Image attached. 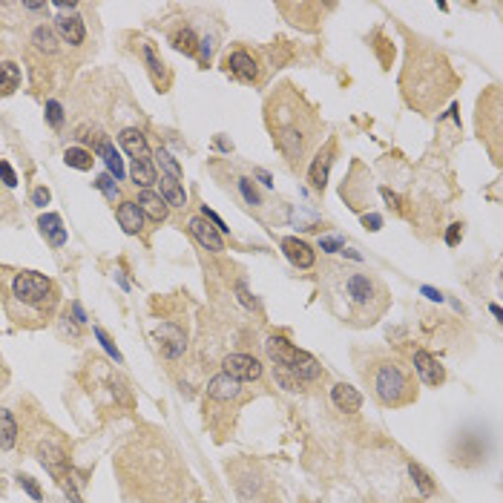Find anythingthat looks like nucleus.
I'll list each match as a JSON object with an SVG mask.
<instances>
[{
	"label": "nucleus",
	"instance_id": "c03bdc74",
	"mask_svg": "<svg viewBox=\"0 0 503 503\" xmlns=\"http://www.w3.org/2000/svg\"><path fill=\"white\" fill-rule=\"evenodd\" d=\"M32 202H35L38 207H46V204H50V190H46V187H38L35 193H32Z\"/></svg>",
	"mask_w": 503,
	"mask_h": 503
},
{
	"label": "nucleus",
	"instance_id": "c9c22d12",
	"mask_svg": "<svg viewBox=\"0 0 503 503\" xmlns=\"http://www.w3.org/2000/svg\"><path fill=\"white\" fill-rule=\"evenodd\" d=\"M17 483H20V489H27V492H29L32 500H43V492H40V486L35 483V477H29V474H17Z\"/></svg>",
	"mask_w": 503,
	"mask_h": 503
},
{
	"label": "nucleus",
	"instance_id": "ddd939ff",
	"mask_svg": "<svg viewBox=\"0 0 503 503\" xmlns=\"http://www.w3.org/2000/svg\"><path fill=\"white\" fill-rule=\"evenodd\" d=\"M414 371L420 374V380L426 382V386L431 389H437L446 382V368L440 366V359L437 356H431L428 351H414Z\"/></svg>",
	"mask_w": 503,
	"mask_h": 503
},
{
	"label": "nucleus",
	"instance_id": "49530a36",
	"mask_svg": "<svg viewBox=\"0 0 503 503\" xmlns=\"http://www.w3.org/2000/svg\"><path fill=\"white\" fill-rule=\"evenodd\" d=\"M363 222H366V227H368V230H380V225H382L380 216H366Z\"/></svg>",
	"mask_w": 503,
	"mask_h": 503
},
{
	"label": "nucleus",
	"instance_id": "c85d7f7f",
	"mask_svg": "<svg viewBox=\"0 0 503 503\" xmlns=\"http://www.w3.org/2000/svg\"><path fill=\"white\" fill-rule=\"evenodd\" d=\"M156 167H161V176H164V179H173V181H181V179H184L181 164L170 156V150H164V147L156 150Z\"/></svg>",
	"mask_w": 503,
	"mask_h": 503
},
{
	"label": "nucleus",
	"instance_id": "f3484780",
	"mask_svg": "<svg viewBox=\"0 0 503 503\" xmlns=\"http://www.w3.org/2000/svg\"><path fill=\"white\" fill-rule=\"evenodd\" d=\"M285 371H291L299 382H305V380H320V377H322V366H320L308 351H296V356L291 359V366H287Z\"/></svg>",
	"mask_w": 503,
	"mask_h": 503
},
{
	"label": "nucleus",
	"instance_id": "b1692460",
	"mask_svg": "<svg viewBox=\"0 0 503 503\" xmlns=\"http://www.w3.org/2000/svg\"><path fill=\"white\" fill-rule=\"evenodd\" d=\"M118 141H121V147H124L133 158H150L147 138H144V133H141V130H124L121 135H118Z\"/></svg>",
	"mask_w": 503,
	"mask_h": 503
},
{
	"label": "nucleus",
	"instance_id": "0eeeda50",
	"mask_svg": "<svg viewBox=\"0 0 503 503\" xmlns=\"http://www.w3.org/2000/svg\"><path fill=\"white\" fill-rule=\"evenodd\" d=\"M12 296L27 308H38V310L46 308L50 310L55 302V285H52V279H46L35 271H20L12 279Z\"/></svg>",
	"mask_w": 503,
	"mask_h": 503
},
{
	"label": "nucleus",
	"instance_id": "423d86ee",
	"mask_svg": "<svg viewBox=\"0 0 503 503\" xmlns=\"http://www.w3.org/2000/svg\"><path fill=\"white\" fill-rule=\"evenodd\" d=\"M227 474L233 477V486H236V495L242 503H273V483L271 477L262 472L259 463L253 460H233L227 463Z\"/></svg>",
	"mask_w": 503,
	"mask_h": 503
},
{
	"label": "nucleus",
	"instance_id": "bb28decb",
	"mask_svg": "<svg viewBox=\"0 0 503 503\" xmlns=\"http://www.w3.org/2000/svg\"><path fill=\"white\" fill-rule=\"evenodd\" d=\"M40 230H43V236H50V242H52V248H61L63 242H66V230L61 227V216H55V213H50V216H40Z\"/></svg>",
	"mask_w": 503,
	"mask_h": 503
},
{
	"label": "nucleus",
	"instance_id": "9d476101",
	"mask_svg": "<svg viewBox=\"0 0 503 503\" xmlns=\"http://www.w3.org/2000/svg\"><path fill=\"white\" fill-rule=\"evenodd\" d=\"M35 454H38V460L58 477V481H61V477H66V474H63V466H66V449H63L58 440H52V437L38 440Z\"/></svg>",
	"mask_w": 503,
	"mask_h": 503
},
{
	"label": "nucleus",
	"instance_id": "4468645a",
	"mask_svg": "<svg viewBox=\"0 0 503 503\" xmlns=\"http://www.w3.org/2000/svg\"><path fill=\"white\" fill-rule=\"evenodd\" d=\"M225 69L230 72V75H236L239 81H248V84L259 81V63H256V58H253L250 52H245V50L230 52V55L225 58Z\"/></svg>",
	"mask_w": 503,
	"mask_h": 503
},
{
	"label": "nucleus",
	"instance_id": "f8f14e48",
	"mask_svg": "<svg viewBox=\"0 0 503 503\" xmlns=\"http://www.w3.org/2000/svg\"><path fill=\"white\" fill-rule=\"evenodd\" d=\"M156 340H158V348L167 359H179L187 348V340H184V331L173 322H164L158 331H156Z\"/></svg>",
	"mask_w": 503,
	"mask_h": 503
},
{
	"label": "nucleus",
	"instance_id": "412c9836",
	"mask_svg": "<svg viewBox=\"0 0 503 503\" xmlns=\"http://www.w3.org/2000/svg\"><path fill=\"white\" fill-rule=\"evenodd\" d=\"M58 32H61V38L66 40V43H72V46H78V43H84V38H87V29H84V20L78 17V15H61L58 17Z\"/></svg>",
	"mask_w": 503,
	"mask_h": 503
},
{
	"label": "nucleus",
	"instance_id": "72a5a7b5",
	"mask_svg": "<svg viewBox=\"0 0 503 503\" xmlns=\"http://www.w3.org/2000/svg\"><path fill=\"white\" fill-rule=\"evenodd\" d=\"M63 161H66L69 167H75V170H89V167H92V153H87V150H81V147H69V150L63 153Z\"/></svg>",
	"mask_w": 503,
	"mask_h": 503
},
{
	"label": "nucleus",
	"instance_id": "a18cd8bd",
	"mask_svg": "<svg viewBox=\"0 0 503 503\" xmlns=\"http://www.w3.org/2000/svg\"><path fill=\"white\" fill-rule=\"evenodd\" d=\"M210 52H213V46H210V40L204 38V40H199V61L207 66V61H210Z\"/></svg>",
	"mask_w": 503,
	"mask_h": 503
},
{
	"label": "nucleus",
	"instance_id": "f704fd0d",
	"mask_svg": "<svg viewBox=\"0 0 503 503\" xmlns=\"http://www.w3.org/2000/svg\"><path fill=\"white\" fill-rule=\"evenodd\" d=\"M409 472H412V477L417 481V486H420L423 495H431V492H435V483H431V477H428L417 463H409Z\"/></svg>",
	"mask_w": 503,
	"mask_h": 503
},
{
	"label": "nucleus",
	"instance_id": "864d4df0",
	"mask_svg": "<svg viewBox=\"0 0 503 503\" xmlns=\"http://www.w3.org/2000/svg\"><path fill=\"white\" fill-rule=\"evenodd\" d=\"M204 503H210V500H204Z\"/></svg>",
	"mask_w": 503,
	"mask_h": 503
},
{
	"label": "nucleus",
	"instance_id": "de8ad7c7",
	"mask_svg": "<svg viewBox=\"0 0 503 503\" xmlns=\"http://www.w3.org/2000/svg\"><path fill=\"white\" fill-rule=\"evenodd\" d=\"M320 245H322V250H337L343 242H340V239H322Z\"/></svg>",
	"mask_w": 503,
	"mask_h": 503
},
{
	"label": "nucleus",
	"instance_id": "1a4fd4ad",
	"mask_svg": "<svg viewBox=\"0 0 503 503\" xmlns=\"http://www.w3.org/2000/svg\"><path fill=\"white\" fill-rule=\"evenodd\" d=\"M207 397L210 403H222V405H230V403H242L245 400V389L242 382L227 377L225 371L216 374L210 382H207Z\"/></svg>",
	"mask_w": 503,
	"mask_h": 503
},
{
	"label": "nucleus",
	"instance_id": "a878e982",
	"mask_svg": "<svg viewBox=\"0 0 503 503\" xmlns=\"http://www.w3.org/2000/svg\"><path fill=\"white\" fill-rule=\"evenodd\" d=\"M17 443V423L9 409H0V449L9 451Z\"/></svg>",
	"mask_w": 503,
	"mask_h": 503
},
{
	"label": "nucleus",
	"instance_id": "603ef678",
	"mask_svg": "<svg viewBox=\"0 0 503 503\" xmlns=\"http://www.w3.org/2000/svg\"><path fill=\"white\" fill-rule=\"evenodd\" d=\"M256 176H259V179H262V181H265V184H268V187H271V176H268V173H262V170H259V173H256Z\"/></svg>",
	"mask_w": 503,
	"mask_h": 503
},
{
	"label": "nucleus",
	"instance_id": "ea45409f",
	"mask_svg": "<svg viewBox=\"0 0 503 503\" xmlns=\"http://www.w3.org/2000/svg\"><path fill=\"white\" fill-rule=\"evenodd\" d=\"M95 337L101 340V345L107 348V354H110V356H115V363H121V354H118V348L112 345V340L107 337V331H104V328H98V325H95Z\"/></svg>",
	"mask_w": 503,
	"mask_h": 503
},
{
	"label": "nucleus",
	"instance_id": "20e7f679",
	"mask_svg": "<svg viewBox=\"0 0 503 503\" xmlns=\"http://www.w3.org/2000/svg\"><path fill=\"white\" fill-rule=\"evenodd\" d=\"M374 397L389 405V409H403L417 400V386L409 374V368L400 366L397 359H380L371 366V371H366Z\"/></svg>",
	"mask_w": 503,
	"mask_h": 503
},
{
	"label": "nucleus",
	"instance_id": "393cba45",
	"mask_svg": "<svg viewBox=\"0 0 503 503\" xmlns=\"http://www.w3.org/2000/svg\"><path fill=\"white\" fill-rule=\"evenodd\" d=\"M158 196L167 202V207H187V193H184L181 181H173V179L161 176V193Z\"/></svg>",
	"mask_w": 503,
	"mask_h": 503
},
{
	"label": "nucleus",
	"instance_id": "f257e3e1",
	"mask_svg": "<svg viewBox=\"0 0 503 503\" xmlns=\"http://www.w3.org/2000/svg\"><path fill=\"white\" fill-rule=\"evenodd\" d=\"M121 486H138V503H179L184 477L179 454L164 437H135L118 454Z\"/></svg>",
	"mask_w": 503,
	"mask_h": 503
},
{
	"label": "nucleus",
	"instance_id": "a211bd4d",
	"mask_svg": "<svg viewBox=\"0 0 503 503\" xmlns=\"http://www.w3.org/2000/svg\"><path fill=\"white\" fill-rule=\"evenodd\" d=\"M331 400H333V405H337L340 412H345V414L359 412V405H363V394H359L354 386H348V382H337V386L331 389Z\"/></svg>",
	"mask_w": 503,
	"mask_h": 503
},
{
	"label": "nucleus",
	"instance_id": "cd10ccee",
	"mask_svg": "<svg viewBox=\"0 0 503 503\" xmlns=\"http://www.w3.org/2000/svg\"><path fill=\"white\" fill-rule=\"evenodd\" d=\"M20 87V66L12 61H0V95H12Z\"/></svg>",
	"mask_w": 503,
	"mask_h": 503
},
{
	"label": "nucleus",
	"instance_id": "aec40b11",
	"mask_svg": "<svg viewBox=\"0 0 503 503\" xmlns=\"http://www.w3.org/2000/svg\"><path fill=\"white\" fill-rule=\"evenodd\" d=\"M265 351H268V356L273 359V363H276L279 368H287V366H291V359L296 356V351H299V348H296V345H291L285 337H268V340H265Z\"/></svg>",
	"mask_w": 503,
	"mask_h": 503
},
{
	"label": "nucleus",
	"instance_id": "37998d69",
	"mask_svg": "<svg viewBox=\"0 0 503 503\" xmlns=\"http://www.w3.org/2000/svg\"><path fill=\"white\" fill-rule=\"evenodd\" d=\"M460 239H463V227H460V225H451V227H449V233H446V245H449V248H454V245L460 242Z\"/></svg>",
	"mask_w": 503,
	"mask_h": 503
},
{
	"label": "nucleus",
	"instance_id": "58836bf2",
	"mask_svg": "<svg viewBox=\"0 0 503 503\" xmlns=\"http://www.w3.org/2000/svg\"><path fill=\"white\" fill-rule=\"evenodd\" d=\"M95 184H98V187L104 190V193H107V199H110V202H115V196H118V184L112 181V176H110V173L98 176V181H95Z\"/></svg>",
	"mask_w": 503,
	"mask_h": 503
},
{
	"label": "nucleus",
	"instance_id": "4be33fe9",
	"mask_svg": "<svg viewBox=\"0 0 503 503\" xmlns=\"http://www.w3.org/2000/svg\"><path fill=\"white\" fill-rule=\"evenodd\" d=\"M138 207L144 216H150L153 222H164L167 219V213H170V207H167V202L153 193V190H141V196H138Z\"/></svg>",
	"mask_w": 503,
	"mask_h": 503
},
{
	"label": "nucleus",
	"instance_id": "a19ab883",
	"mask_svg": "<svg viewBox=\"0 0 503 503\" xmlns=\"http://www.w3.org/2000/svg\"><path fill=\"white\" fill-rule=\"evenodd\" d=\"M0 179H3L6 187H15V184H17V176H15V170H12L9 161H0Z\"/></svg>",
	"mask_w": 503,
	"mask_h": 503
},
{
	"label": "nucleus",
	"instance_id": "c756f323",
	"mask_svg": "<svg viewBox=\"0 0 503 503\" xmlns=\"http://www.w3.org/2000/svg\"><path fill=\"white\" fill-rule=\"evenodd\" d=\"M32 43H35V50L43 52V55H55L58 52V38L50 27H35L32 29Z\"/></svg>",
	"mask_w": 503,
	"mask_h": 503
},
{
	"label": "nucleus",
	"instance_id": "4c0bfd02",
	"mask_svg": "<svg viewBox=\"0 0 503 503\" xmlns=\"http://www.w3.org/2000/svg\"><path fill=\"white\" fill-rule=\"evenodd\" d=\"M239 190H242V196L248 199V204H262V196L256 193V187L250 184V179H239Z\"/></svg>",
	"mask_w": 503,
	"mask_h": 503
},
{
	"label": "nucleus",
	"instance_id": "8fccbe9b",
	"mask_svg": "<svg viewBox=\"0 0 503 503\" xmlns=\"http://www.w3.org/2000/svg\"><path fill=\"white\" fill-rule=\"evenodd\" d=\"M23 9H27V12H43L46 3H23Z\"/></svg>",
	"mask_w": 503,
	"mask_h": 503
},
{
	"label": "nucleus",
	"instance_id": "6e6552de",
	"mask_svg": "<svg viewBox=\"0 0 503 503\" xmlns=\"http://www.w3.org/2000/svg\"><path fill=\"white\" fill-rule=\"evenodd\" d=\"M222 371L227 377L239 380V382H253V380L262 377V371H265V368H262V363L256 356H250V354H227L222 359Z\"/></svg>",
	"mask_w": 503,
	"mask_h": 503
},
{
	"label": "nucleus",
	"instance_id": "473e14b6",
	"mask_svg": "<svg viewBox=\"0 0 503 503\" xmlns=\"http://www.w3.org/2000/svg\"><path fill=\"white\" fill-rule=\"evenodd\" d=\"M144 61H147V66H150V72H153V78L167 84V69H164V61L156 55L153 43H144Z\"/></svg>",
	"mask_w": 503,
	"mask_h": 503
},
{
	"label": "nucleus",
	"instance_id": "f03ea898",
	"mask_svg": "<svg viewBox=\"0 0 503 503\" xmlns=\"http://www.w3.org/2000/svg\"><path fill=\"white\" fill-rule=\"evenodd\" d=\"M285 92L273 95L268 101V127L273 133V144L282 150L287 161H302L308 141L314 138V124L317 118L310 110H299L302 98H296V92L291 87H282Z\"/></svg>",
	"mask_w": 503,
	"mask_h": 503
},
{
	"label": "nucleus",
	"instance_id": "dca6fc26",
	"mask_svg": "<svg viewBox=\"0 0 503 503\" xmlns=\"http://www.w3.org/2000/svg\"><path fill=\"white\" fill-rule=\"evenodd\" d=\"M333 161V141H328L325 147L314 156V164H310V170H308V179H310V187L314 190H325V181H328V167Z\"/></svg>",
	"mask_w": 503,
	"mask_h": 503
},
{
	"label": "nucleus",
	"instance_id": "e433bc0d",
	"mask_svg": "<svg viewBox=\"0 0 503 503\" xmlns=\"http://www.w3.org/2000/svg\"><path fill=\"white\" fill-rule=\"evenodd\" d=\"M46 118H50L52 127H61L63 124V107L58 101H46Z\"/></svg>",
	"mask_w": 503,
	"mask_h": 503
},
{
	"label": "nucleus",
	"instance_id": "7c9ffc66",
	"mask_svg": "<svg viewBox=\"0 0 503 503\" xmlns=\"http://www.w3.org/2000/svg\"><path fill=\"white\" fill-rule=\"evenodd\" d=\"M98 153H101V158L107 161V167H110V173L115 176V181H121V179H124V164H121V158H118L115 147H112L107 138L98 144Z\"/></svg>",
	"mask_w": 503,
	"mask_h": 503
},
{
	"label": "nucleus",
	"instance_id": "5701e85b",
	"mask_svg": "<svg viewBox=\"0 0 503 503\" xmlns=\"http://www.w3.org/2000/svg\"><path fill=\"white\" fill-rule=\"evenodd\" d=\"M130 176H133V181H135L141 190H150V187L158 181V176H156V164H153L150 158H133V164H130Z\"/></svg>",
	"mask_w": 503,
	"mask_h": 503
},
{
	"label": "nucleus",
	"instance_id": "39448f33",
	"mask_svg": "<svg viewBox=\"0 0 503 503\" xmlns=\"http://www.w3.org/2000/svg\"><path fill=\"white\" fill-rule=\"evenodd\" d=\"M345 294H348V302L354 310L366 317V322L371 325L382 310H386V287H382L371 273H351L345 276Z\"/></svg>",
	"mask_w": 503,
	"mask_h": 503
},
{
	"label": "nucleus",
	"instance_id": "09e8293b",
	"mask_svg": "<svg viewBox=\"0 0 503 503\" xmlns=\"http://www.w3.org/2000/svg\"><path fill=\"white\" fill-rule=\"evenodd\" d=\"M72 314H75V322H87V314H84V308L78 302H72Z\"/></svg>",
	"mask_w": 503,
	"mask_h": 503
},
{
	"label": "nucleus",
	"instance_id": "2f4dec72",
	"mask_svg": "<svg viewBox=\"0 0 503 503\" xmlns=\"http://www.w3.org/2000/svg\"><path fill=\"white\" fill-rule=\"evenodd\" d=\"M173 46L179 52H184V55H196L199 52V38L193 35V29H179L176 35H173Z\"/></svg>",
	"mask_w": 503,
	"mask_h": 503
},
{
	"label": "nucleus",
	"instance_id": "2eb2a0df",
	"mask_svg": "<svg viewBox=\"0 0 503 503\" xmlns=\"http://www.w3.org/2000/svg\"><path fill=\"white\" fill-rule=\"evenodd\" d=\"M282 253L287 256V262H291L294 268H302V271L314 268V262H317L314 248H310L308 242H302V239H296V236H285L282 239Z\"/></svg>",
	"mask_w": 503,
	"mask_h": 503
},
{
	"label": "nucleus",
	"instance_id": "3c124183",
	"mask_svg": "<svg viewBox=\"0 0 503 503\" xmlns=\"http://www.w3.org/2000/svg\"><path fill=\"white\" fill-rule=\"evenodd\" d=\"M423 294H426V296H428V299H437V302H440V299H443V296H440V294H437V291H431V287H423Z\"/></svg>",
	"mask_w": 503,
	"mask_h": 503
},
{
	"label": "nucleus",
	"instance_id": "7ed1b4c3",
	"mask_svg": "<svg viewBox=\"0 0 503 503\" xmlns=\"http://www.w3.org/2000/svg\"><path fill=\"white\" fill-rule=\"evenodd\" d=\"M451 81V72L443 55L423 50V46H412L409 50V63H405L403 72V89H405V98H409L412 107H431V104H440L446 95L451 92L449 84Z\"/></svg>",
	"mask_w": 503,
	"mask_h": 503
},
{
	"label": "nucleus",
	"instance_id": "79ce46f5",
	"mask_svg": "<svg viewBox=\"0 0 503 503\" xmlns=\"http://www.w3.org/2000/svg\"><path fill=\"white\" fill-rule=\"evenodd\" d=\"M202 216H204V219H207V222H210L216 230H219V233H227V230H230V227H227V225H225V222H222V219H219V216H216L213 210H207V207H204V210H202Z\"/></svg>",
	"mask_w": 503,
	"mask_h": 503
},
{
	"label": "nucleus",
	"instance_id": "9b49d317",
	"mask_svg": "<svg viewBox=\"0 0 503 503\" xmlns=\"http://www.w3.org/2000/svg\"><path fill=\"white\" fill-rule=\"evenodd\" d=\"M187 230L193 233V239L202 245V248H207V250H213V253H222L225 250V239H222V233L216 230L204 216H193V219L187 222Z\"/></svg>",
	"mask_w": 503,
	"mask_h": 503
},
{
	"label": "nucleus",
	"instance_id": "6ab92c4d",
	"mask_svg": "<svg viewBox=\"0 0 503 503\" xmlns=\"http://www.w3.org/2000/svg\"><path fill=\"white\" fill-rule=\"evenodd\" d=\"M115 219H118V225L124 227V233H141L144 230V213H141V207H138V202H121L118 204V210H115Z\"/></svg>",
	"mask_w": 503,
	"mask_h": 503
}]
</instances>
